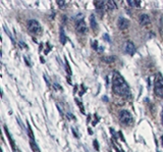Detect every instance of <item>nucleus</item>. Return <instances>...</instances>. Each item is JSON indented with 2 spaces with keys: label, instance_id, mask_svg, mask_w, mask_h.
Segmentation results:
<instances>
[{
  "label": "nucleus",
  "instance_id": "obj_9",
  "mask_svg": "<svg viewBox=\"0 0 163 152\" xmlns=\"http://www.w3.org/2000/svg\"><path fill=\"white\" fill-rule=\"evenodd\" d=\"M139 22L142 26H146V25H148L150 22V18L147 15H141L139 18Z\"/></svg>",
  "mask_w": 163,
  "mask_h": 152
},
{
  "label": "nucleus",
  "instance_id": "obj_5",
  "mask_svg": "<svg viewBox=\"0 0 163 152\" xmlns=\"http://www.w3.org/2000/svg\"><path fill=\"white\" fill-rule=\"evenodd\" d=\"M75 30L80 34H85L87 31L86 22L83 19H75Z\"/></svg>",
  "mask_w": 163,
  "mask_h": 152
},
{
  "label": "nucleus",
  "instance_id": "obj_7",
  "mask_svg": "<svg viewBox=\"0 0 163 152\" xmlns=\"http://www.w3.org/2000/svg\"><path fill=\"white\" fill-rule=\"evenodd\" d=\"M125 52L128 53V54L130 55H134L135 52H136V47H135V45L133 42H126L125 43Z\"/></svg>",
  "mask_w": 163,
  "mask_h": 152
},
{
  "label": "nucleus",
  "instance_id": "obj_19",
  "mask_svg": "<svg viewBox=\"0 0 163 152\" xmlns=\"http://www.w3.org/2000/svg\"><path fill=\"white\" fill-rule=\"evenodd\" d=\"M103 100H105V101H106V102H107V101H108V98H107V97H105V96H104V97H103Z\"/></svg>",
  "mask_w": 163,
  "mask_h": 152
},
{
  "label": "nucleus",
  "instance_id": "obj_2",
  "mask_svg": "<svg viewBox=\"0 0 163 152\" xmlns=\"http://www.w3.org/2000/svg\"><path fill=\"white\" fill-rule=\"evenodd\" d=\"M154 92L158 97L163 98V78L160 75L156 79L155 85H154Z\"/></svg>",
  "mask_w": 163,
  "mask_h": 152
},
{
  "label": "nucleus",
  "instance_id": "obj_10",
  "mask_svg": "<svg viewBox=\"0 0 163 152\" xmlns=\"http://www.w3.org/2000/svg\"><path fill=\"white\" fill-rule=\"evenodd\" d=\"M106 6H107V10H114L116 9V4H115L114 1H111V0H107L106 1Z\"/></svg>",
  "mask_w": 163,
  "mask_h": 152
},
{
  "label": "nucleus",
  "instance_id": "obj_16",
  "mask_svg": "<svg viewBox=\"0 0 163 152\" xmlns=\"http://www.w3.org/2000/svg\"><path fill=\"white\" fill-rule=\"evenodd\" d=\"M56 3H57V5L60 8H63V7L66 6V2L63 1V0H57V1H56Z\"/></svg>",
  "mask_w": 163,
  "mask_h": 152
},
{
  "label": "nucleus",
  "instance_id": "obj_3",
  "mask_svg": "<svg viewBox=\"0 0 163 152\" xmlns=\"http://www.w3.org/2000/svg\"><path fill=\"white\" fill-rule=\"evenodd\" d=\"M119 120H120V123H123V125L128 126L133 123V117H131V114L128 110L122 109V110L119 112Z\"/></svg>",
  "mask_w": 163,
  "mask_h": 152
},
{
  "label": "nucleus",
  "instance_id": "obj_1",
  "mask_svg": "<svg viewBox=\"0 0 163 152\" xmlns=\"http://www.w3.org/2000/svg\"><path fill=\"white\" fill-rule=\"evenodd\" d=\"M112 90L118 96L125 98L131 97L130 87H128L125 79L121 77V75L117 72H115L113 74V77H112Z\"/></svg>",
  "mask_w": 163,
  "mask_h": 152
},
{
  "label": "nucleus",
  "instance_id": "obj_15",
  "mask_svg": "<svg viewBox=\"0 0 163 152\" xmlns=\"http://www.w3.org/2000/svg\"><path fill=\"white\" fill-rule=\"evenodd\" d=\"M128 3L131 5V6H140V3L141 1H138V0H128Z\"/></svg>",
  "mask_w": 163,
  "mask_h": 152
},
{
  "label": "nucleus",
  "instance_id": "obj_14",
  "mask_svg": "<svg viewBox=\"0 0 163 152\" xmlns=\"http://www.w3.org/2000/svg\"><path fill=\"white\" fill-rule=\"evenodd\" d=\"M102 60L106 63H111L113 62V61H115V57L114 56H106V57L102 58Z\"/></svg>",
  "mask_w": 163,
  "mask_h": 152
},
{
  "label": "nucleus",
  "instance_id": "obj_17",
  "mask_svg": "<svg viewBox=\"0 0 163 152\" xmlns=\"http://www.w3.org/2000/svg\"><path fill=\"white\" fill-rule=\"evenodd\" d=\"M103 38H104V40H106L107 42H110V38H109V36L107 35V34H104Z\"/></svg>",
  "mask_w": 163,
  "mask_h": 152
},
{
  "label": "nucleus",
  "instance_id": "obj_6",
  "mask_svg": "<svg viewBox=\"0 0 163 152\" xmlns=\"http://www.w3.org/2000/svg\"><path fill=\"white\" fill-rule=\"evenodd\" d=\"M117 26H118L120 30H125L130 26V22L125 18H119L118 22H117Z\"/></svg>",
  "mask_w": 163,
  "mask_h": 152
},
{
  "label": "nucleus",
  "instance_id": "obj_21",
  "mask_svg": "<svg viewBox=\"0 0 163 152\" xmlns=\"http://www.w3.org/2000/svg\"><path fill=\"white\" fill-rule=\"evenodd\" d=\"M161 140H162V145H163V137L161 138Z\"/></svg>",
  "mask_w": 163,
  "mask_h": 152
},
{
  "label": "nucleus",
  "instance_id": "obj_18",
  "mask_svg": "<svg viewBox=\"0 0 163 152\" xmlns=\"http://www.w3.org/2000/svg\"><path fill=\"white\" fill-rule=\"evenodd\" d=\"M94 146H95V148H96V150L99 149V145H97V141H96V140L94 141Z\"/></svg>",
  "mask_w": 163,
  "mask_h": 152
},
{
  "label": "nucleus",
  "instance_id": "obj_4",
  "mask_svg": "<svg viewBox=\"0 0 163 152\" xmlns=\"http://www.w3.org/2000/svg\"><path fill=\"white\" fill-rule=\"evenodd\" d=\"M28 30H29V32L31 34L36 35V34L40 33L41 26H40V24L36 21V19H30V21L28 22Z\"/></svg>",
  "mask_w": 163,
  "mask_h": 152
},
{
  "label": "nucleus",
  "instance_id": "obj_13",
  "mask_svg": "<svg viewBox=\"0 0 163 152\" xmlns=\"http://www.w3.org/2000/svg\"><path fill=\"white\" fill-rule=\"evenodd\" d=\"M60 42L61 44H65L66 42V37H65V34H64V31H63V28H60Z\"/></svg>",
  "mask_w": 163,
  "mask_h": 152
},
{
  "label": "nucleus",
  "instance_id": "obj_20",
  "mask_svg": "<svg viewBox=\"0 0 163 152\" xmlns=\"http://www.w3.org/2000/svg\"><path fill=\"white\" fill-rule=\"evenodd\" d=\"M161 122H162V126H163V111H162V119H161Z\"/></svg>",
  "mask_w": 163,
  "mask_h": 152
},
{
  "label": "nucleus",
  "instance_id": "obj_8",
  "mask_svg": "<svg viewBox=\"0 0 163 152\" xmlns=\"http://www.w3.org/2000/svg\"><path fill=\"white\" fill-rule=\"evenodd\" d=\"M95 6H96L98 11H105L107 9V6H106V1H102V0H99V1H95Z\"/></svg>",
  "mask_w": 163,
  "mask_h": 152
},
{
  "label": "nucleus",
  "instance_id": "obj_12",
  "mask_svg": "<svg viewBox=\"0 0 163 152\" xmlns=\"http://www.w3.org/2000/svg\"><path fill=\"white\" fill-rule=\"evenodd\" d=\"M4 130H5V132H6V136H7V138H8V139H9V141H10V144H11V146H12V148H13V151L15 152V142H13V140H12V138H11V136H10L9 132L7 131L6 127H4Z\"/></svg>",
  "mask_w": 163,
  "mask_h": 152
},
{
  "label": "nucleus",
  "instance_id": "obj_11",
  "mask_svg": "<svg viewBox=\"0 0 163 152\" xmlns=\"http://www.w3.org/2000/svg\"><path fill=\"white\" fill-rule=\"evenodd\" d=\"M90 25H91V28L93 30H96L97 22H96V19H95V15H92L91 18H90Z\"/></svg>",
  "mask_w": 163,
  "mask_h": 152
}]
</instances>
